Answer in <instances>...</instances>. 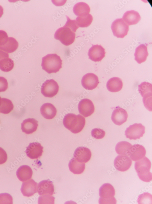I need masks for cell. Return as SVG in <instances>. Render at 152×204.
Instances as JSON below:
<instances>
[{
	"mask_svg": "<svg viewBox=\"0 0 152 204\" xmlns=\"http://www.w3.org/2000/svg\"><path fill=\"white\" fill-rule=\"evenodd\" d=\"M70 170L74 174H79L82 173L85 169L84 163L79 162L73 158L70 161L68 164Z\"/></svg>",
	"mask_w": 152,
	"mask_h": 204,
	"instance_id": "484cf974",
	"label": "cell"
},
{
	"mask_svg": "<svg viewBox=\"0 0 152 204\" xmlns=\"http://www.w3.org/2000/svg\"><path fill=\"white\" fill-rule=\"evenodd\" d=\"M64 125L74 134L81 132L85 125V118L81 115L69 113L65 115L63 119Z\"/></svg>",
	"mask_w": 152,
	"mask_h": 204,
	"instance_id": "6da1fadb",
	"label": "cell"
},
{
	"mask_svg": "<svg viewBox=\"0 0 152 204\" xmlns=\"http://www.w3.org/2000/svg\"><path fill=\"white\" fill-rule=\"evenodd\" d=\"M37 190L40 195H53L54 193V188L52 182L49 180L40 182L38 185Z\"/></svg>",
	"mask_w": 152,
	"mask_h": 204,
	"instance_id": "e0dca14e",
	"label": "cell"
},
{
	"mask_svg": "<svg viewBox=\"0 0 152 204\" xmlns=\"http://www.w3.org/2000/svg\"><path fill=\"white\" fill-rule=\"evenodd\" d=\"M8 83L6 79L0 76V92L5 91L8 88Z\"/></svg>",
	"mask_w": 152,
	"mask_h": 204,
	"instance_id": "f35d334b",
	"label": "cell"
},
{
	"mask_svg": "<svg viewBox=\"0 0 152 204\" xmlns=\"http://www.w3.org/2000/svg\"><path fill=\"white\" fill-rule=\"evenodd\" d=\"M12 196L9 194H0V204H12Z\"/></svg>",
	"mask_w": 152,
	"mask_h": 204,
	"instance_id": "e575fe53",
	"label": "cell"
},
{
	"mask_svg": "<svg viewBox=\"0 0 152 204\" xmlns=\"http://www.w3.org/2000/svg\"><path fill=\"white\" fill-rule=\"evenodd\" d=\"M38 126L37 121L34 118H29L23 121L21 124V129L22 132L29 134L36 131Z\"/></svg>",
	"mask_w": 152,
	"mask_h": 204,
	"instance_id": "d6986e66",
	"label": "cell"
},
{
	"mask_svg": "<svg viewBox=\"0 0 152 204\" xmlns=\"http://www.w3.org/2000/svg\"><path fill=\"white\" fill-rule=\"evenodd\" d=\"M152 85L146 82L142 83L138 86V91L143 97V101L152 99Z\"/></svg>",
	"mask_w": 152,
	"mask_h": 204,
	"instance_id": "cb8c5ba5",
	"label": "cell"
},
{
	"mask_svg": "<svg viewBox=\"0 0 152 204\" xmlns=\"http://www.w3.org/2000/svg\"><path fill=\"white\" fill-rule=\"evenodd\" d=\"M138 204H152V195L147 192L140 195L137 199Z\"/></svg>",
	"mask_w": 152,
	"mask_h": 204,
	"instance_id": "d6a6232c",
	"label": "cell"
},
{
	"mask_svg": "<svg viewBox=\"0 0 152 204\" xmlns=\"http://www.w3.org/2000/svg\"><path fill=\"white\" fill-rule=\"evenodd\" d=\"M135 59L139 64L145 61L148 55L147 46L141 44L137 47L134 54Z\"/></svg>",
	"mask_w": 152,
	"mask_h": 204,
	"instance_id": "603a6c76",
	"label": "cell"
},
{
	"mask_svg": "<svg viewBox=\"0 0 152 204\" xmlns=\"http://www.w3.org/2000/svg\"><path fill=\"white\" fill-rule=\"evenodd\" d=\"M17 177L22 182H24L31 179L33 175L31 168L27 165L20 166L16 172Z\"/></svg>",
	"mask_w": 152,
	"mask_h": 204,
	"instance_id": "7402d4cb",
	"label": "cell"
},
{
	"mask_svg": "<svg viewBox=\"0 0 152 204\" xmlns=\"http://www.w3.org/2000/svg\"><path fill=\"white\" fill-rule=\"evenodd\" d=\"M62 65L60 57L55 54H48L42 58V69L49 74L58 72Z\"/></svg>",
	"mask_w": 152,
	"mask_h": 204,
	"instance_id": "7a4b0ae2",
	"label": "cell"
},
{
	"mask_svg": "<svg viewBox=\"0 0 152 204\" xmlns=\"http://www.w3.org/2000/svg\"><path fill=\"white\" fill-rule=\"evenodd\" d=\"M146 150L142 145L136 144L132 146L129 156L133 161H136L142 159L145 156Z\"/></svg>",
	"mask_w": 152,
	"mask_h": 204,
	"instance_id": "ac0fdd59",
	"label": "cell"
},
{
	"mask_svg": "<svg viewBox=\"0 0 152 204\" xmlns=\"http://www.w3.org/2000/svg\"><path fill=\"white\" fill-rule=\"evenodd\" d=\"M59 86L53 79L46 80L42 85L41 91L42 95L47 97L52 98L58 92Z\"/></svg>",
	"mask_w": 152,
	"mask_h": 204,
	"instance_id": "ba28073f",
	"label": "cell"
},
{
	"mask_svg": "<svg viewBox=\"0 0 152 204\" xmlns=\"http://www.w3.org/2000/svg\"><path fill=\"white\" fill-rule=\"evenodd\" d=\"M43 147L37 142L30 143L25 151L27 156L31 159H38L42 155Z\"/></svg>",
	"mask_w": 152,
	"mask_h": 204,
	"instance_id": "30bf717a",
	"label": "cell"
},
{
	"mask_svg": "<svg viewBox=\"0 0 152 204\" xmlns=\"http://www.w3.org/2000/svg\"><path fill=\"white\" fill-rule=\"evenodd\" d=\"M128 116L125 110L118 106L112 112L111 118L115 124L120 125L126 121Z\"/></svg>",
	"mask_w": 152,
	"mask_h": 204,
	"instance_id": "5bb4252c",
	"label": "cell"
},
{
	"mask_svg": "<svg viewBox=\"0 0 152 204\" xmlns=\"http://www.w3.org/2000/svg\"><path fill=\"white\" fill-rule=\"evenodd\" d=\"M132 163L131 159L128 156L119 155L115 158L114 164L117 170L124 172L129 169Z\"/></svg>",
	"mask_w": 152,
	"mask_h": 204,
	"instance_id": "8fae6325",
	"label": "cell"
},
{
	"mask_svg": "<svg viewBox=\"0 0 152 204\" xmlns=\"http://www.w3.org/2000/svg\"><path fill=\"white\" fill-rule=\"evenodd\" d=\"M7 155L5 151L0 147V165L5 163L7 161Z\"/></svg>",
	"mask_w": 152,
	"mask_h": 204,
	"instance_id": "ab89813d",
	"label": "cell"
},
{
	"mask_svg": "<svg viewBox=\"0 0 152 204\" xmlns=\"http://www.w3.org/2000/svg\"><path fill=\"white\" fill-rule=\"evenodd\" d=\"M111 28L114 36L118 38H123L127 35L129 25L122 18L117 19L112 23Z\"/></svg>",
	"mask_w": 152,
	"mask_h": 204,
	"instance_id": "8992f818",
	"label": "cell"
},
{
	"mask_svg": "<svg viewBox=\"0 0 152 204\" xmlns=\"http://www.w3.org/2000/svg\"><path fill=\"white\" fill-rule=\"evenodd\" d=\"M78 108L79 113L85 117L91 115L95 110L93 102L88 98L81 100L78 103Z\"/></svg>",
	"mask_w": 152,
	"mask_h": 204,
	"instance_id": "9c48e42d",
	"label": "cell"
},
{
	"mask_svg": "<svg viewBox=\"0 0 152 204\" xmlns=\"http://www.w3.org/2000/svg\"><path fill=\"white\" fill-rule=\"evenodd\" d=\"M91 134L94 138L100 139L103 138L105 136V132L102 129L95 128L92 130Z\"/></svg>",
	"mask_w": 152,
	"mask_h": 204,
	"instance_id": "d590c367",
	"label": "cell"
},
{
	"mask_svg": "<svg viewBox=\"0 0 152 204\" xmlns=\"http://www.w3.org/2000/svg\"><path fill=\"white\" fill-rule=\"evenodd\" d=\"M37 186V183L34 180L31 179L22 183L21 191L24 196L30 197L36 193Z\"/></svg>",
	"mask_w": 152,
	"mask_h": 204,
	"instance_id": "2e32d148",
	"label": "cell"
},
{
	"mask_svg": "<svg viewBox=\"0 0 152 204\" xmlns=\"http://www.w3.org/2000/svg\"><path fill=\"white\" fill-rule=\"evenodd\" d=\"M145 129V127L141 124L135 123L126 128L125 134L127 138L130 140H136L143 136Z\"/></svg>",
	"mask_w": 152,
	"mask_h": 204,
	"instance_id": "52a82bcc",
	"label": "cell"
},
{
	"mask_svg": "<svg viewBox=\"0 0 152 204\" xmlns=\"http://www.w3.org/2000/svg\"><path fill=\"white\" fill-rule=\"evenodd\" d=\"M90 11L88 5L84 2H79L74 6L73 11L75 15L81 16L89 14Z\"/></svg>",
	"mask_w": 152,
	"mask_h": 204,
	"instance_id": "4316f807",
	"label": "cell"
},
{
	"mask_svg": "<svg viewBox=\"0 0 152 204\" xmlns=\"http://www.w3.org/2000/svg\"><path fill=\"white\" fill-rule=\"evenodd\" d=\"M14 66V62L10 58L5 59L0 62V69L5 72L11 71Z\"/></svg>",
	"mask_w": 152,
	"mask_h": 204,
	"instance_id": "1f68e13d",
	"label": "cell"
},
{
	"mask_svg": "<svg viewBox=\"0 0 152 204\" xmlns=\"http://www.w3.org/2000/svg\"><path fill=\"white\" fill-rule=\"evenodd\" d=\"M18 47V43L14 38L9 37L7 42L0 46V50L7 53H12L16 50Z\"/></svg>",
	"mask_w": 152,
	"mask_h": 204,
	"instance_id": "f1b7e54d",
	"label": "cell"
},
{
	"mask_svg": "<svg viewBox=\"0 0 152 204\" xmlns=\"http://www.w3.org/2000/svg\"><path fill=\"white\" fill-rule=\"evenodd\" d=\"M105 49L100 45H93L88 50L89 58L95 62L101 61L105 57Z\"/></svg>",
	"mask_w": 152,
	"mask_h": 204,
	"instance_id": "9a60e30c",
	"label": "cell"
},
{
	"mask_svg": "<svg viewBox=\"0 0 152 204\" xmlns=\"http://www.w3.org/2000/svg\"><path fill=\"white\" fill-rule=\"evenodd\" d=\"M8 38L7 34L5 32L0 30V46L6 43L8 40Z\"/></svg>",
	"mask_w": 152,
	"mask_h": 204,
	"instance_id": "74e56055",
	"label": "cell"
},
{
	"mask_svg": "<svg viewBox=\"0 0 152 204\" xmlns=\"http://www.w3.org/2000/svg\"><path fill=\"white\" fill-rule=\"evenodd\" d=\"M92 156L91 150L88 148L83 147H79L75 150L73 158L81 163H86L90 159Z\"/></svg>",
	"mask_w": 152,
	"mask_h": 204,
	"instance_id": "4fadbf2b",
	"label": "cell"
},
{
	"mask_svg": "<svg viewBox=\"0 0 152 204\" xmlns=\"http://www.w3.org/2000/svg\"><path fill=\"white\" fill-rule=\"evenodd\" d=\"M3 13V9L2 7L0 5V18L1 17Z\"/></svg>",
	"mask_w": 152,
	"mask_h": 204,
	"instance_id": "b9f144b4",
	"label": "cell"
},
{
	"mask_svg": "<svg viewBox=\"0 0 152 204\" xmlns=\"http://www.w3.org/2000/svg\"><path fill=\"white\" fill-rule=\"evenodd\" d=\"M123 83L121 80L119 78L113 77L109 79L106 83L108 90L112 92L119 91L122 89Z\"/></svg>",
	"mask_w": 152,
	"mask_h": 204,
	"instance_id": "d4e9b609",
	"label": "cell"
},
{
	"mask_svg": "<svg viewBox=\"0 0 152 204\" xmlns=\"http://www.w3.org/2000/svg\"><path fill=\"white\" fill-rule=\"evenodd\" d=\"M67 18V21L65 23V26L71 28L74 32H75L78 28L79 27L77 24L75 20H71L69 17L66 16Z\"/></svg>",
	"mask_w": 152,
	"mask_h": 204,
	"instance_id": "8d00e7d4",
	"label": "cell"
},
{
	"mask_svg": "<svg viewBox=\"0 0 152 204\" xmlns=\"http://www.w3.org/2000/svg\"><path fill=\"white\" fill-rule=\"evenodd\" d=\"M40 113L43 116L47 119L53 118L57 113V109L52 104L46 103L43 104L40 108Z\"/></svg>",
	"mask_w": 152,
	"mask_h": 204,
	"instance_id": "ffe728a7",
	"label": "cell"
},
{
	"mask_svg": "<svg viewBox=\"0 0 152 204\" xmlns=\"http://www.w3.org/2000/svg\"><path fill=\"white\" fill-rule=\"evenodd\" d=\"M115 190L113 186L109 183L103 184L99 189V203L116 204V200L114 197Z\"/></svg>",
	"mask_w": 152,
	"mask_h": 204,
	"instance_id": "277c9868",
	"label": "cell"
},
{
	"mask_svg": "<svg viewBox=\"0 0 152 204\" xmlns=\"http://www.w3.org/2000/svg\"><path fill=\"white\" fill-rule=\"evenodd\" d=\"M1 97L0 96V106L1 104Z\"/></svg>",
	"mask_w": 152,
	"mask_h": 204,
	"instance_id": "7bdbcfd3",
	"label": "cell"
},
{
	"mask_svg": "<svg viewBox=\"0 0 152 204\" xmlns=\"http://www.w3.org/2000/svg\"><path fill=\"white\" fill-rule=\"evenodd\" d=\"M93 17L90 14L78 17L76 21L78 27L84 28L89 26L93 20Z\"/></svg>",
	"mask_w": 152,
	"mask_h": 204,
	"instance_id": "f546056e",
	"label": "cell"
},
{
	"mask_svg": "<svg viewBox=\"0 0 152 204\" xmlns=\"http://www.w3.org/2000/svg\"><path fill=\"white\" fill-rule=\"evenodd\" d=\"M54 198L49 195H42L39 197L38 204H54Z\"/></svg>",
	"mask_w": 152,
	"mask_h": 204,
	"instance_id": "836d02e7",
	"label": "cell"
},
{
	"mask_svg": "<svg viewBox=\"0 0 152 204\" xmlns=\"http://www.w3.org/2000/svg\"><path fill=\"white\" fill-rule=\"evenodd\" d=\"M151 163L145 157L135 162V169L139 178L143 181L148 182L152 180V174L150 172Z\"/></svg>",
	"mask_w": 152,
	"mask_h": 204,
	"instance_id": "3957f363",
	"label": "cell"
},
{
	"mask_svg": "<svg viewBox=\"0 0 152 204\" xmlns=\"http://www.w3.org/2000/svg\"><path fill=\"white\" fill-rule=\"evenodd\" d=\"M9 57L8 53L0 50V62L5 59L9 58Z\"/></svg>",
	"mask_w": 152,
	"mask_h": 204,
	"instance_id": "60d3db41",
	"label": "cell"
},
{
	"mask_svg": "<svg viewBox=\"0 0 152 204\" xmlns=\"http://www.w3.org/2000/svg\"><path fill=\"white\" fill-rule=\"evenodd\" d=\"M14 108L12 101L6 98H1V103L0 106V113L7 114L10 113Z\"/></svg>",
	"mask_w": 152,
	"mask_h": 204,
	"instance_id": "4dcf8cb0",
	"label": "cell"
},
{
	"mask_svg": "<svg viewBox=\"0 0 152 204\" xmlns=\"http://www.w3.org/2000/svg\"><path fill=\"white\" fill-rule=\"evenodd\" d=\"M82 86L86 90H91L95 88L99 83L98 76L93 73H88L84 75L81 80Z\"/></svg>",
	"mask_w": 152,
	"mask_h": 204,
	"instance_id": "7c38bea8",
	"label": "cell"
},
{
	"mask_svg": "<svg viewBox=\"0 0 152 204\" xmlns=\"http://www.w3.org/2000/svg\"><path fill=\"white\" fill-rule=\"evenodd\" d=\"M132 146L129 142L122 141L118 142L115 147V150L119 155L129 156V152Z\"/></svg>",
	"mask_w": 152,
	"mask_h": 204,
	"instance_id": "83f0119b",
	"label": "cell"
},
{
	"mask_svg": "<svg viewBox=\"0 0 152 204\" xmlns=\"http://www.w3.org/2000/svg\"><path fill=\"white\" fill-rule=\"evenodd\" d=\"M54 37L55 39L59 40L63 45L68 46L74 42L75 34L71 28L64 25L56 31Z\"/></svg>",
	"mask_w": 152,
	"mask_h": 204,
	"instance_id": "5b68a950",
	"label": "cell"
},
{
	"mask_svg": "<svg viewBox=\"0 0 152 204\" xmlns=\"http://www.w3.org/2000/svg\"><path fill=\"white\" fill-rule=\"evenodd\" d=\"M141 17L137 11L131 10L126 12L122 19L129 25L137 24L140 20Z\"/></svg>",
	"mask_w": 152,
	"mask_h": 204,
	"instance_id": "44dd1931",
	"label": "cell"
}]
</instances>
